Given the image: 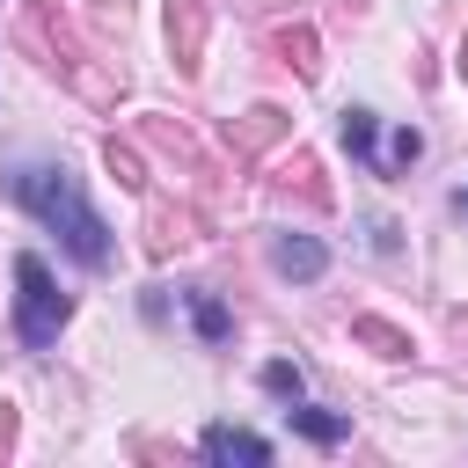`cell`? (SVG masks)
<instances>
[{"label": "cell", "instance_id": "obj_1", "mask_svg": "<svg viewBox=\"0 0 468 468\" xmlns=\"http://www.w3.org/2000/svg\"><path fill=\"white\" fill-rule=\"evenodd\" d=\"M7 197H15V205H29V212L66 241V256H73V263H88V271H102V263H110V227H102V212L88 205L80 176L22 161V168H7Z\"/></svg>", "mask_w": 468, "mask_h": 468}, {"label": "cell", "instance_id": "obj_2", "mask_svg": "<svg viewBox=\"0 0 468 468\" xmlns=\"http://www.w3.org/2000/svg\"><path fill=\"white\" fill-rule=\"evenodd\" d=\"M66 314H73V300L51 285L44 256H15V336L29 351H51L58 329H66Z\"/></svg>", "mask_w": 468, "mask_h": 468}, {"label": "cell", "instance_id": "obj_3", "mask_svg": "<svg viewBox=\"0 0 468 468\" xmlns=\"http://www.w3.org/2000/svg\"><path fill=\"white\" fill-rule=\"evenodd\" d=\"M197 453H205V461H219V468H234V461L263 468V461H271V439H256V431H241V424H212V431L197 439Z\"/></svg>", "mask_w": 468, "mask_h": 468}, {"label": "cell", "instance_id": "obj_4", "mask_svg": "<svg viewBox=\"0 0 468 468\" xmlns=\"http://www.w3.org/2000/svg\"><path fill=\"white\" fill-rule=\"evenodd\" d=\"M271 263H278L285 278H322V271H329V249H322L314 234H278V241H271Z\"/></svg>", "mask_w": 468, "mask_h": 468}, {"label": "cell", "instance_id": "obj_5", "mask_svg": "<svg viewBox=\"0 0 468 468\" xmlns=\"http://www.w3.org/2000/svg\"><path fill=\"white\" fill-rule=\"evenodd\" d=\"M344 154L366 161V168H380V117L373 110H344Z\"/></svg>", "mask_w": 468, "mask_h": 468}, {"label": "cell", "instance_id": "obj_6", "mask_svg": "<svg viewBox=\"0 0 468 468\" xmlns=\"http://www.w3.org/2000/svg\"><path fill=\"white\" fill-rule=\"evenodd\" d=\"M285 417H292V431H307L314 446H336V439H351V417H329V410H314V402H285Z\"/></svg>", "mask_w": 468, "mask_h": 468}, {"label": "cell", "instance_id": "obj_7", "mask_svg": "<svg viewBox=\"0 0 468 468\" xmlns=\"http://www.w3.org/2000/svg\"><path fill=\"white\" fill-rule=\"evenodd\" d=\"M417 161H424V132H417V124H402V132L380 146V168H373V176H402V168H417Z\"/></svg>", "mask_w": 468, "mask_h": 468}, {"label": "cell", "instance_id": "obj_8", "mask_svg": "<svg viewBox=\"0 0 468 468\" xmlns=\"http://www.w3.org/2000/svg\"><path fill=\"white\" fill-rule=\"evenodd\" d=\"M183 307H190V322H197V336H205V344H227V336H234V314H227L212 292H190Z\"/></svg>", "mask_w": 468, "mask_h": 468}, {"label": "cell", "instance_id": "obj_9", "mask_svg": "<svg viewBox=\"0 0 468 468\" xmlns=\"http://www.w3.org/2000/svg\"><path fill=\"white\" fill-rule=\"evenodd\" d=\"M263 388H271L278 402H300V395H307V380H300L292 358H271V366H263Z\"/></svg>", "mask_w": 468, "mask_h": 468}, {"label": "cell", "instance_id": "obj_10", "mask_svg": "<svg viewBox=\"0 0 468 468\" xmlns=\"http://www.w3.org/2000/svg\"><path fill=\"white\" fill-rule=\"evenodd\" d=\"M453 212H468V190H453Z\"/></svg>", "mask_w": 468, "mask_h": 468}]
</instances>
